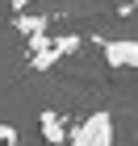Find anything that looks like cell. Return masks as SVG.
I'll return each mask as SVG.
<instances>
[{"mask_svg": "<svg viewBox=\"0 0 138 146\" xmlns=\"http://www.w3.org/2000/svg\"><path fill=\"white\" fill-rule=\"evenodd\" d=\"M67 142L71 146H113V117H109V113L84 117V121L67 134Z\"/></svg>", "mask_w": 138, "mask_h": 146, "instance_id": "obj_1", "label": "cell"}, {"mask_svg": "<svg viewBox=\"0 0 138 146\" xmlns=\"http://www.w3.org/2000/svg\"><path fill=\"white\" fill-rule=\"evenodd\" d=\"M80 46H84V38H80V34H63V38H46V42L38 46V54L29 58V67H34V71H50V67H55V63H63V58H67V54H75Z\"/></svg>", "mask_w": 138, "mask_h": 146, "instance_id": "obj_2", "label": "cell"}, {"mask_svg": "<svg viewBox=\"0 0 138 146\" xmlns=\"http://www.w3.org/2000/svg\"><path fill=\"white\" fill-rule=\"evenodd\" d=\"M101 42V50H105V63L109 67H130V71H138V38H96Z\"/></svg>", "mask_w": 138, "mask_h": 146, "instance_id": "obj_3", "label": "cell"}, {"mask_svg": "<svg viewBox=\"0 0 138 146\" xmlns=\"http://www.w3.org/2000/svg\"><path fill=\"white\" fill-rule=\"evenodd\" d=\"M46 25H50V17H34V13H21V17H17V29L29 38V46H34V50L46 42Z\"/></svg>", "mask_w": 138, "mask_h": 146, "instance_id": "obj_4", "label": "cell"}, {"mask_svg": "<svg viewBox=\"0 0 138 146\" xmlns=\"http://www.w3.org/2000/svg\"><path fill=\"white\" fill-rule=\"evenodd\" d=\"M38 121H42V138H46L50 146H63V142H67V125H63V117H59V113L46 109Z\"/></svg>", "mask_w": 138, "mask_h": 146, "instance_id": "obj_5", "label": "cell"}, {"mask_svg": "<svg viewBox=\"0 0 138 146\" xmlns=\"http://www.w3.org/2000/svg\"><path fill=\"white\" fill-rule=\"evenodd\" d=\"M13 138H17V134H13V125H4V121H0V142H13Z\"/></svg>", "mask_w": 138, "mask_h": 146, "instance_id": "obj_6", "label": "cell"}, {"mask_svg": "<svg viewBox=\"0 0 138 146\" xmlns=\"http://www.w3.org/2000/svg\"><path fill=\"white\" fill-rule=\"evenodd\" d=\"M21 4H29V0H13V9H21Z\"/></svg>", "mask_w": 138, "mask_h": 146, "instance_id": "obj_7", "label": "cell"}]
</instances>
